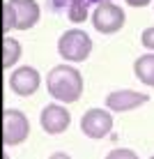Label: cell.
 I'll return each instance as SVG.
<instances>
[{
    "label": "cell",
    "mask_w": 154,
    "mask_h": 159,
    "mask_svg": "<svg viewBox=\"0 0 154 159\" xmlns=\"http://www.w3.org/2000/svg\"><path fill=\"white\" fill-rule=\"evenodd\" d=\"M46 90L55 102L74 104L83 95V74L74 65H58L46 76Z\"/></svg>",
    "instance_id": "cell-1"
},
{
    "label": "cell",
    "mask_w": 154,
    "mask_h": 159,
    "mask_svg": "<svg viewBox=\"0 0 154 159\" xmlns=\"http://www.w3.org/2000/svg\"><path fill=\"white\" fill-rule=\"evenodd\" d=\"M42 7L37 0H7L2 7V30H30L39 23Z\"/></svg>",
    "instance_id": "cell-2"
},
{
    "label": "cell",
    "mask_w": 154,
    "mask_h": 159,
    "mask_svg": "<svg viewBox=\"0 0 154 159\" xmlns=\"http://www.w3.org/2000/svg\"><path fill=\"white\" fill-rule=\"evenodd\" d=\"M58 53L64 62H83L92 53V39L85 30L71 28L62 32L58 39Z\"/></svg>",
    "instance_id": "cell-3"
},
{
    "label": "cell",
    "mask_w": 154,
    "mask_h": 159,
    "mask_svg": "<svg viewBox=\"0 0 154 159\" xmlns=\"http://www.w3.org/2000/svg\"><path fill=\"white\" fill-rule=\"evenodd\" d=\"M124 21H126L124 9L117 7L115 2H111V0L99 2L95 7V12H92V25L101 35H115V32H120L124 28Z\"/></svg>",
    "instance_id": "cell-4"
},
{
    "label": "cell",
    "mask_w": 154,
    "mask_h": 159,
    "mask_svg": "<svg viewBox=\"0 0 154 159\" xmlns=\"http://www.w3.org/2000/svg\"><path fill=\"white\" fill-rule=\"evenodd\" d=\"M30 136L28 116L19 108H5L2 111V143L5 145H21Z\"/></svg>",
    "instance_id": "cell-5"
},
{
    "label": "cell",
    "mask_w": 154,
    "mask_h": 159,
    "mask_svg": "<svg viewBox=\"0 0 154 159\" xmlns=\"http://www.w3.org/2000/svg\"><path fill=\"white\" fill-rule=\"evenodd\" d=\"M113 129V116L108 108H87L81 118V131L87 139H103Z\"/></svg>",
    "instance_id": "cell-6"
},
{
    "label": "cell",
    "mask_w": 154,
    "mask_h": 159,
    "mask_svg": "<svg viewBox=\"0 0 154 159\" xmlns=\"http://www.w3.org/2000/svg\"><path fill=\"white\" fill-rule=\"evenodd\" d=\"M9 90L14 92V95L19 97H30L35 95L37 90H39L42 85V76L37 72L35 67H30V65H23V67L14 69L12 74H9Z\"/></svg>",
    "instance_id": "cell-7"
},
{
    "label": "cell",
    "mask_w": 154,
    "mask_h": 159,
    "mask_svg": "<svg viewBox=\"0 0 154 159\" xmlns=\"http://www.w3.org/2000/svg\"><path fill=\"white\" fill-rule=\"evenodd\" d=\"M147 99L150 97L138 90H113L106 95L103 104H106V108L111 113H126V111H134V108L147 104Z\"/></svg>",
    "instance_id": "cell-8"
},
{
    "label": "cell",
    "mask_w": 154,
    "mask_h": 159,
    "mask_svg": "<svg viewBox=\"0 0 154 159\" xmlns=\"http://www.w3.org/2000/svg\"><path fill=\"white\" fill-rule=\"evenodd\" d=\"M39 125L46 134L58 136L62 131H67V127L71 125V113L62 104H48V106H44V111L39 116Z\"/></svg>",
    "instance_id": "cell-9"
},
{
    "label": "cell",
    "mask_w": 154,
    "mask_h": 159,
    "mask_svg": "<svg viewBox=\"0 0 154 159\" xmlns=\"http://www.w3.org/2000/svg\"><path fill=\"white\" fill-rule=\"evenodd\" d=\"M134 74L143 85L154 88V53H143L140 58H136L134 62Z\"/></svg>",
    "instance_id": "cell-10"
},
{
    "label": "cell",
    "mask_w": 154,
    "mask_h": 159,
    "mask_svg": "<svg viewBox=\"0 0 154 159\" xmlns=\"http://www.w3.org/2000/svg\"><path fill=\"white\" fill-rule=\"evenodd\" d=\"M23 56V46H21V42H16L14 37H5L2 42V67H14L16 62L21 60Z\"/></svg>",
    "instance_id": "cell-11"
},
{
    "label": "cell",
    "mask_w": 154,
    "mask_h": 159,
    "mask_svg": "<svg viewBox=\"0 0 154 159\" xmlns=\"http://www.w3.org/2000/svg\"><path fill=\"white\" fill-rule=\"evenodd\" d=\"M64 14H67V19L71 23H83L87 16H90V2L87 0H69Z\"/></svg>",
    "instance_id": "cell-12"
},
{
    "label": "cell",
    "mask_w": 154,
    "mask_h": 159,
    "mask_svg": "<svg viewBox=\"0 0 154 159\" xmlns=\"http://www.w3.org/2000/svg\"><path fill=\"white\" fill-rule=\"evenodd\" d=\"M106 159H138L134 150H129V148H115L106 155Z\"/></svg>",
    "instance_id": "cell-13"
},
{
    "label": "cell",
    "mask_w": 154,
    "mask_h": 159,
    "mask_svg": "<svg viewBox=\"0 0 154 159\" xmlns=\"http://www.w3.org/2000/svg\"><path fill=\"white\" fill-rule=\"evenodd\" d=\"M140 44L147 48V51L154 53V25H150V28H145L140 32Z\"/></svg>",
    "instance_id": "cell-14"
},
{
    "label": "cell",
    "mask_w": 154,
    "mask_h": 159,
    "mask_svg": "<svg viewBox=\"0 0 154 159\" xmlns=\"http://www.w3.org/2000/svg\"><path fill=\"white\" fill-rule=\"evenodd\" d=\"M67 5H69V0H48V9H51L53 14L67 12Z\"/></svg>",
    "instance_id": "cell-15"
},
{
    "label": "cell",
    "mask_w": 154,
    "mask_h": 159,
    "mask_svg": "<svg viewBox=\"0 0 154 159\" xmlns=\"http://www.w3.org/2000/svg\"><path fill=\"white\" fill-rule=\"evenodd\" d=\"M129 7H147V5L152 2V0H124Z\"/></svg>",
    "instance_id": "cell-16"
},
{
    "label": "cell",
    "mask_w": 154,
    "mask_h": 159,
    "mask_svg": "<svg viewBox=\"0 0 154 159\" xmlns=\"http://www.w3.org/2000/svg\"><path fill=\"white\" fill-rule=\"evenodd\" d=\"M48 159H71V157H69V155H64V152H53V155L48 157Z\"/></svg>",
    "instance_id": "cell-17"
},
{
    "label": "cell",
    "mask_w": 154,
    "mask_h": 159,
    "mask_svg": "<svg viewBox=\"0 0 154 159\" xmlns=\"http://www.w3.org/2000/svg\"><path fill=\"white\" fill-rule=\"evenodd\" d=\"M87 2H90V5H92V2H97V5H99V2H103V0H87ZM111 2H113V0H111Z\"/></svg>",
    "instance_id": "cell-18"
},
{
    "label": "cell",
    "mask_w": 154,
    "mask_h": 159,
    "mask_svg": "<svg viewBox=\"0 0 154 159\" xmlns=\"http://www.w3.org/2000/svg\"><path fill=\"white\" fill-rule=\"evenodd\" d=\"M150 159H154V157H150Z\"/></svg>",
    "instance_id": "cell-19"
}]
</instances>
